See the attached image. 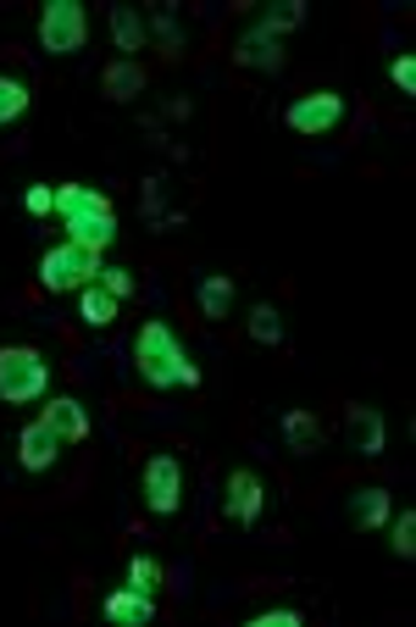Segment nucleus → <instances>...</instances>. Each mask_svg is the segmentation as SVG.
I'll return each instance as SVG.
<instances>
[{"label": "nucleus", "mask_w": 416, "mask_h": 627, "mask_svg": "<svg viewBox=\"0 0 416 627\" xmlns=\"http://www.w3.org/2000/svg\"><path fill=\"white\" fill-rule=\"evenodd\" d=\"M145 505L156 511V516H178L184 511V466H178V455H150L145 461Z\"/></svg>", "instance_id": "nucleus-6"}, {"label": "nucleus", "mask_w": 416, "mask_h": 627, "mask_svg": "<svg viewBox=\"0 0 416 627\" xmlns=\"http://www.w3.org/2000/svg\"><path fill=\"white\" fill-rule=\"evenodd\" d=\"M84 40H90V12L79 7V0H45L40 7L45 56H73V51H84Z\"/></svg>", "instance_id": "nucleus-4"}, {"label": "nucleus", "mask_w": 416, "mask_h": 627, "mask_svg": "<svg viewBox=\"0 0 416 627\" xmlns=\"http://www.w3.org/2000/svg\"><path fill=\"white\" fill-rule=\"evenodd\" d=\"M283 123H289L294 134H327V129H339V123H344V95H333V90L300 95V101L283 112Z\"/></svg>", "instance_id": "nucleus-7"}, {"label": "nucleus", "mask_w": 416, "mask_h": 627, "mask_svg": "<svg viewBox=\"0 0 416 627\" xmlns=\"http://www.w3.org/2000/svg\"><path fill=\"white\" fill-rule=\"evenodd\" d=\"M95 284H101L112 300H128V295H134V273H128V267H101Z\"/></svg>", "instance_id": "nucleus-26"}, {"label": "nucleus", "mask_w": 416, "mask_h": 627, "mask_svg": "<svg viewBox=\"0 0 416 627\" xmlns=\"http://www.w3.org/2000/svg\"><path fill=\"white\" fill-rule=\"evenodd\" d=\"M388 544H394V555H399V561H410V555H416V511H399V522H394V538H388Z\"/></svg>", "instance_id": "nucleus-24"}, {"label": "nucleus", "mask_w": 416, "mask_h": 627, "mask_svg": "<svg viewBox=\"0 0 416 627\" xmlns=\"http://www.w3.org/2000/svg\"><path fill=\"white\" fill-rule=\"evenodd\" d=\"M23 206H29L34 217H51V212H56V189H51V184H29Z\"/></svg>", "instance_id": "nucleus-28"}, {"label": "nucleus", "mask_w": 416, "mask_h": 627, "mask_svg": "<svg viewBox=\"0 0 416 627\" xmlns=\"http://www.w3.org/2000/svg\"><path fill=\"white\" fill-rule=\"evenodd\" d=\"M45 428H51L56 439L79 444V439H90V411H84L73 394H56V400L45 405Z\"/></svg>", "instance_id": "nucleus-10"}, {"label": "nucleus", "mask_w": 416, "mask_h": 627, "mask_svg": "<svg viewBox=\"0 0 416 627\" xmlns=\"http://www.w3.org/2000/svg\"><path fill=\"white\" fill-rule=\"evenodd\" d=\"M101 278V250H84V245H56V250H45V261H40V284H45V295H67V289H84V284H95Z\"/></svg>", "instance_id": "nucleus-5"}, {"label": "nucleus", "mask_w": 416, "mask_h": 627, "mask_svg": "<svg viewBox=\"0 0 416 627\" xmlns=\"http://www.w3.org/2000/svg\"><path fill=\"white\" fill-rule=\"evenodd\" d=\"M305 616L294 610V605H272V610H261V616H250V627H300Z\"/></svg>", "instance_id": "nucleus-27"}, {"label": "nucleus", "mask_w": 416, "mask_h": 627, "mask_svg": "<svg viewBox=\"0 0 416 627\" xmlns=\"http://www.w3.org/2000/svg\"><path fill=\"white\" fill-rule=\"evenodd\" d=\"M128 588L156 594V588H162V561H156V555H128Z\"/></svg>", "instance_id": "nucleus-22"}, {"label": "nucleus", "mask_w": 416, "mask_h": 627, "mask_svg": "<svg viewBox=\"0 0 416 627\" xmlns=\"http://www.w3.org/2000/svg\"><path fill=\"white\" fill-rule=\"evenodd\" d=\"M56 212H62V223H67V239L84 245V250H106V245L117 239V212H112V201H106L101 189H90V184H62V189H56Z\"/></svg>", "instance_id": "nucleus-2"}, {"label": "nucleus", "mask_w": 416, "mask_h": 627, "mask_svg": "<svg viewBox=\"0 0 416 627\" xmlns=\"http://www.w3.org/2000/svg\"><path fill=\"white\" fill-rule=\"evenodd\" d=\"M261 511H267V483H261L256 472H245V466H239V472L228 477V516H233V522H245V527H256V522H261Z\"/></svg>", "instance_id": "nucleus-8"}, {"label": "nucleus", "mask_w": 416, "mask_h": 627, "mask_svg": "<svg viewBox=\"0 0 416 627\" xmlns=\"http://www.w3.org/2000/svg\"><path fill=\"white\" fill-rule=\"evenodd\" d=\"M134 361H139V378H145L150 389H173V383L200 389V367L189 361L184 339H178L167 322H145V328H139V350H134Z\"/></svg>", "instance_id": "nucleus-1"}, {"label": "nucleus", "mask_w": 416, "mask_h": 627, "mask_svg": "<svg viewBox=\"0 0 416 627\" xmlns=\"http://www.w3.org/2000/svg\"><path fill=\"white\" fill-rule=\"evenodd\" d=\"M145 34H150V23L134 7H112V40H117L123 62H134V51H145Z\"/></svg>", "instance_id": "nucleus-13"}, {"label": "nucleus", "mask_w": 416, "mask_h": 627, "mask_svg": "<svg viewBox=\"0 0 416 627\" xmlns=\"http://www.w3.org/2000/svg\"><path fill=\"white\" fill-rule=\"evenodd\" d=\"M344 428H350L355 455H383V439H388L383 411H372V405H350V411H344Z\"/></svg>", "instance_id": "nucleus-9"}, {"label": "nucleus", "mask_w": 416, "mask_h": 627, "mask_svg": "<svg viewBox=\"0 0 416 627\" xmlns=\"http://www.w3.org/2000/svg\"><path fill=\"white\" fill-rule=\"evenodd\" d=\"M101 610H106V621H134V627H145V621H156V594L117 588V594L101 599Z\"/></svg>", "instance_id": "nucleus-12"}, {"label": "nucleus", "mask_w": 416, "mask_h": 627, "mask_svg": "<svg viewBox=\"0 0 416 627\" xmlns=\"http://www.w3.org/2000/svg\"><path fill=\"white\" fill-rule=\"evenodd\" d=\"M355 522L361 527H383L388 522V489H361L355 494Z\"/></svg>", "instance_id": "nucleus-20"}, {"label": "nucleus", "mask_w": 416, "mask_h": 627, "mask_svg": "<svg viewBox=\"0 0 416 627\" xmlns=\"http://www.w3.org/2000/svg\"><path fill=\"white\" fill-rule=\"evenodd\" d=\"M101 90H106V101H134V95H145V68L117 56V62L101 73Z\"/></svg>", "instance_id": "nucleus-15"}, {"label": "nucleus", "mask_w": 416, "mask_h": 627, "mask_svg": "<svg viewBox=\"0 0 416 627\" xmlns=\"http://www.w3.org/2000/svg\"><path fill=\"white\" fill-rule=\"evenodd\" d=\"M250 339H256V345H283V317H278L272 306H256V311H250Z\"/></svg>", "instance_id": "nucleus-23"}, {"label": "nucleus", "mask_w": 416, "mask_h": 627, "mask_svg": "<svg viewBox=\"0 0 416 627\" xmlns=\"http://www.w3.org/2000/svg\"><path fill=\"white\" fill-rule=\"evenodd\" d=\"M29 84L23 79H12V73H0V129H7V123H18L23 112H29Z\"/></svg>", "instance_id": "nucleus-19"}, {"label": "nucleus", "mask_w": 416, "mask_h": 627, "mask_svg": "<svg viewBox=\"0 0 416 627\" xmlns=\"http://www.w3.org/2000/svg\"><path fill=\"white\" fill-rule=\"evenodd\" d=\"M195 300H200V317L222 322V317L233 311V278H222V273H206V278H200V289H195Z\"/></svg>", "instance_id": "nucleus-16"}, {"label": "nucleus", "mask_w": 416, "mask_h": 627, "mask_svg": "<svg viewBox=\"0 0 416 627\" xmlns=\"http://www.w3.org/2000/svg\"><path fill=\"white\" fill-rule=\"evenodd\" d=\"M79 317H84L90 328H112V322H117V300H112L101 284H84V289H79Z\"/></svg>", "instance_id": "nucleus-17"}, {"label": "nucleus", "mask_w": 416, "mask_h": 627, "mask_svg": "<svg viewBox=\"0 0 416 627\" xmlns=\"http://www.w3.org/2000/svg\"><path fill=\"white\" fill-rule=\"evenodd\" d=\"M233 62H239V68H267V73H278V68H283V51H278V40H267L261 29H250V34L233 45Z\"/></svg>", "instance_id": "nucleus-14"}, {"label": "nucleus", "mask_w": 416, "mask_h": 627, "mask_svg": "<svg viewBox=\"0 0 416 627\" xmlns=\"http://www.w3.org/2000/svg\"><path fill=\"white\" fill-rule=\"evenodd\" d=\"M56 444H62V439H56V433L45 428V417H40V422H29V428L18 433V461H23L29 472H45V466H56Z\"/></svg>", "instance_id": "nucleus-11"}, {"label": "nucleus", "mask_w": 416, "mask_h": 627, "mask_svg": "<svg viewBox=\"0 0 416 627\" xmlns=\"http://www.w3.org/2000/svg\"><path fill=\"white\" fill-rule=\"evenodd\" d=\"M45 389H51V361L34 345H7L0 350V400L29 405V400H45Z\"/></svg>", "instance_id": "nucleus-3"}, {"label": "nucleus", "mask_w": 416, "mask_h": 627, "mask_svg": "<svg viewBox=\"0 0 416 627\" xmlns=\"http://www.w3.org/2000/svg\"><path fill=\"white\" fill-rule=\"evenodd\" d=\"M156 34H162V40H173V45H184V34H178V23H173V18H156Z\"/></svg>", "instance_id": "nucleus-29"}, {"label": "nucleus", "mask_w": 416, "mask_h": 627, "mask_svg": "<svg viewBox=\"0 0 416 627\" xmlns=\"http://www.w3.org/2000/svg\"><path fill=\"white\" fill-rule=\"evenodd\" d=\"M283 439H289V450H316L322 444V422L311 417V411H283Z\"/></svg>", "instance_id": "nucleus-18"}, {"label": "nucleus", "mask_w": 416, "mask_h": 627, "mask_svg": "<svg viewBox=\"0 0 416 627\" xmlns=\"http://www.w3.org/2000/svg\"><path fill=\"white\" fill-rule=\"evenodd\" d=\"M300 23H305V7H300V0H283V7H278V12H267L256 29H261L267 40H278V34H289V29H300Z\"/></svg>", "instance_id": "nucleus-21"}, {"label": "nucleus", "mask_w": 416, "mask_h": 627, "mask_svg": "<svg viewBox=\"0 0 416 627\" xmlns=\"http://www.w3.org/2000/svg\"><path fill=\"white\" fill-rule=\"evenodd\" d=\"M388 79H394V90H399V95H416V56H410V51H399V56L388 62Z\"/></svg>", "instance_id": "nucleus-25"}]
</instances>
